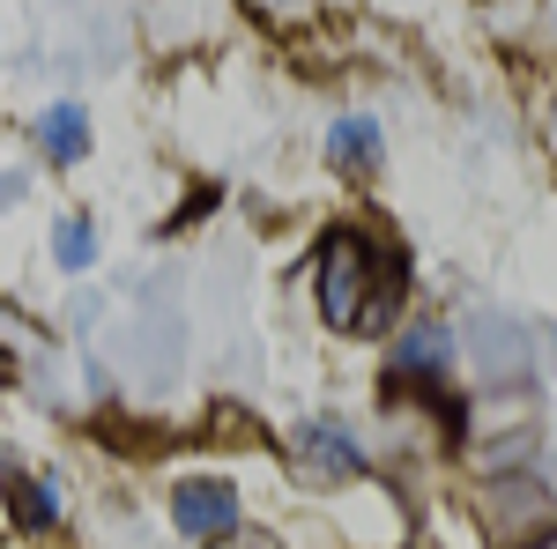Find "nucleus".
Listing matches in <instances>:
<instances>
[{
	"label": "nucleus",
	"instance_id": "6",
	"mask_svg": "<svg viewBox=\"0 0 557 549\" xmlns=\"http://www.w3.org/2000/svg\"><path fill=\"white\" fill-rule=\"evenodd\" d=\"M38 141L52 149V157H60V164H75V157L89 149V127H83V112H75V104H52V112H45V127H38Z\"/></svg>",
	"mask_w": 557,
	"mask_h": 549
},
{
	"label": "nucleus",
	"instance_id": "4",
	"mask_svg": "<svg viewBox=\"0 0 557 549\" xmlns=\"http://www.w3.org/2000/svg\"><path fill=\"white\" fill-rule=\"evenodd\" d=\"M394 379L401 386H438L446 379V335L438 327H409L394 349Z\"/></svg>",
	"mask_w": 557,
	"mask_h": 549
},
{
	"label": "nucleus",
	"instance_id": "8",
	"mask_svg": "<svg viewBox=\"0 0 557 549\" xmlns=\"http://www.w3.org/2000/svg\"><path fill=\"white\" fill-rule=\"evenodd\" d=\"M52 253H60V267H89L97 246H89V223H83V215H67V223L52 230Z\"/></svg>",
	"mask_w": 557,
	"mask_h": 549
},
{
	"label": "nucleus",
	"instance_id": "7",
	"mask_svg": "<svg viewBox=\"0 0 557 549\" xmlns=\"http://www.w3.org/2000/svg\"><path fill=\"white\" fill-rule=\"evenodd\" d=\"M8 498H15V520H23V535H38L45 520L60 512V498H45V490H30L23 475H8Z\"/></svg>",
	"mask_w": 557,
	"mask_h": 549
},
{
	"label": "nucleus",
	"instance_id": "5",
	"mask_svg": "<svg viewBox=\"0 0 557 549\" xmlns=\"http://www.w3.org/2000/svg\"><path fill=\"white\" fill-rule=\"evenodd\" d=\"M327 164L335 171H372L380 164V127H372V120H335V134H327Z\"/></svg>",
	"mask_w": 557,
	"mask_h": 549
},
{
	"label": "nucleus",
	"instance_id": "1",
	"mask_svg": "<svg viewBox=\"0 0 557 549\" xmlns=\"http://www.w3.org/2000/svg\"><path fill=\"white\" fill-rule=\"evenodd\" d=\"M394 297H401V260L372 230H335L320 246V320L327 327L372 335V327H386Z\"/></svg>",
	"mask_w": 557,
	"mask_h": 549
},
{
	"label": "nucleus",
	"instance_id": "3",
	"mask_svg": "<svg viewBox=\"0 0 557 549\" xmlns=\"http://www.w3.org/2000/svg\"><path fill=\"white\" fill-rule=\"evenodd\" d=\"M298 461H312L320 475H364V446H357V431H343L335 416H312L298 431Z\"/></svg>",
	"mask_w": 557,
	"mask_h": 549
},
{
	"label": "nucleus",
	"instance_id": "2",
	"mask_svg": "<svg viewBox=\"0 0 557 549\" xmlns=\"http://www.w3.org/2000/svg\"><path fill=\"white\" fill-rule=\"evenodd\" d=\"M172 520L194 542H223V535H238V490L215 483V475H194V483L172 490Z\"/></svg>",
	"mask_w": 557,
	"mask_h": 549
}]
</instances>
